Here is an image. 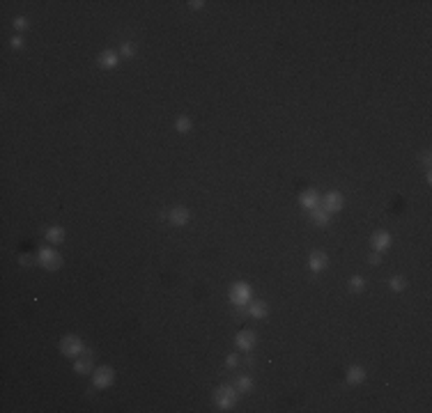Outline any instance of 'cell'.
<instances>
[{
    "instance_id": "30bf717a",
    "label": "cell",
    "mask_w": 432,
    "mask_h": 413,
    "mask_svg": "<svg viewBox=\"0 0 432 413\" xmlns=\"http://www.w3.org/2000/svg\"><path fill=\"white\" fill-rule=\"evenodd\" d=\"M345 381L349 386H359V383L365 381V370L361 365H352L347 372H345Z\"/></svg>"
},
{
    "instance_id": "83f0119b",
    "label": "cell",
    "mask_w": 432,
    "mask_h": 413,
    "mask_svg": "<svg viewBox=\"0 0 432 413\" xmlns=\"http://www.w3.org/2000/svg\"><path fill=\"white\" fill-rule=\"evenodd\" d=\"M30 259H32L30 255H21V264H23V266H28V264H32Z\"/></svg>"
},
{
    "instance_id": "cb8c5ba5",
    "label": "cell",
    "mask_w": 432,
    "mask_h": 413,
    "mask_svg": "<svg viewBox=\"0 0 432 413\" xmlns=\"http://www.w3.org/2000/svg\"><path fill=\"white\" fill-rule=\"evenodd\" d=\"M225 365H228V367H237V365H239V358L234 356V354H230V356L225 358Z\"/></svg>"
},
{
    "instance_id": "5b68a950",
    "label": "cell",
    "mask_w": 432,
    "mask_h": 413,
    "mask_svg": "<svg viewBox=\"0 0 432 413\" xmlns=\"http://www.w3.org/2000/svg\"><path fill=\"white\" fill-rule=\"evenodd\" d=\"M113 381H115V372H113V367H99L97 372H92V383L97 388H101V390H106L108 386H113Z\"/></svg>"
},
{
    "instance_id": "52a82bcc",
    "label": "cell",
    "mask_w": 432,
    "mask_h": 413,
    "mask_svg": "<svg viewBox=\"0 0 432 413\" xmlns=\"http://www.w3.org/2000/svg\"><path fill=\"white\" fill-rule=\"evenodd\" d=\"M373 248H375V253H386L391 248V234L386 230H377L373 234Z\"/></svg>"
},
{
    "instance_id": "e0dca14e",
    "label": "cell",
    "mask_w": 432,
    "mask_h": 413,
    "mask_svg": "<svg viewBox=\"0 0 432 413\" xmlns=\"http://www.w3.org/2000/svg\"><path fill=\"white\" fill-rule=\"evenodd\" d=\"M63 239H65V230L60 225H51L46 230V241L48 243H63Z\"/></svg>"
},
{
    "instance_id": "277c9868",
    "label": "cell",
    "mask_w": 432,
    "mask_h": 413,
    "mask_svg": "<svg viewBox=\"0 0 432 413\" xmlns=\"http://www.w3.org/2000/svg\"><path fill=\"white\" fill-rule=\"evenodd\" d=\"M60 351H63L65 356H69V358H78L81 354H85V345H83L81 337L67 335L63 342H60Z\"/></svg>"
},
{
    "instance_id": "44dd1931",
    "label": "cell",
    "mask_w": 432,
    "mask_h": 413,
    "mask_svg": "<svg viewBox=\"0 0 432 413\" xmlns=\"http://www.w3.org/2000/svg\"><path fill=\"white\" fill-rule=\"evenodd\" d=\"M389 287H391V292H402V289L407 287V280L402 278V276H393V278L389 280Z\"/></svg>"
},
{
    "instance_id": "7c38bea8",
    "label": "cell",
    "mask_w": 432,
    "mask_h": 413,
    "mask_svg": "<svg viewBox=\"0 0 432 413\" xmlns=\"http://www.w3.org/2000/svg\"><path fill=\"white\" fill-rule=\"evenodd\" d=\"M97 62H99L101 69H115L117 64H120V57H117V53L115 51H104V53H99Z\"/></svg>"
},
{
    "instance_id": "4fadbf2b",
    "label": "cell",
    "mask_w": 432,
    "mask_h": 413,
    "mask_svg": "<svg viewBox=\"0 0 432 413\" xmlns=\"http://www.w3.org/2000/svg\"><path fill=\"white\" fill-rule=\"evenodd\" d=\"M311 218H313V223L315 225H320V227H324V225H329V221H331V214L324 209V206H315V209H311Z\"/></svg>"
},
{
    "instance_id": "8992f818",
    "label": "cell",
    "mask_w": 432,
    "mask_h": 413,
    "mask_svg": "<svg viewBox=\"0 0 432 413\" xmlns=\"http://www.w3.org/2000/svg\"><path fill=\"white\" fill-rule=\"evenodd\" d=\"M322 206L327 209L329 214L340 212V209L345 206V197H343V193H338V191L327 193V195H324V200H322Z\"/></svg>"
},
{
    "instance_id": "8fae6325",
    "label": "cell",
    "mask_w": 432,
    "mask_h": 413,
    "mask_svg": "<svg viewBox=\"0 0 432 413\" xmlns=\"http://www.w3.org/2000/svg\"><path fill=\"white\" fill-rule=\"evenodd\" d=\"M329 264V257L324 253H313L311 257H308V268H311L313 273H320V271H324Z\"/></svg>"
},
{
    "instance_id": "9a60e30c",
    "label": "cell",
    "mask_w": 432,
    "mask_h": 413,
    "mask_svg": "<svg viewBox=\"0 0 432 413\" xmlns=\"http://www.w3.org/2000/svg\"><path fill=\"white\" fill-rule=\"evenodd\" d=\"M299 202H301L303 209H308V212H311V209H315V206L320 204V195L311 188V191H303L301 195H299Z\"/></svg>"
},
{
    "instance_id": "4316f807",
    "label": "cell",
    "mask_w": 432,
    "mask_h": 413,
    "mask_svg": "<svg viewBox=\"0 0 432 413\" xmlns=\"http://www.w3.org/2000/svg\"><path fill=\"white\" fill-rule=\"evenodd\" d=\"M189 7H191V10H203L205 3H203V0H191V3H189Z\"/></svg>"
},
{
    "instance_id": "9c48e42d",
    "label": "cell",
    "mask_w": 432,
    "mask_h": 413,
    "mask_svg": "<svg viewBox=\"0 0 432 413\" xmlns=\"http://www.w3.org/2000/svg\"><path fill=\"white\" fill-rule=\"evenodd\" d=\"M168 221H170V225H187L189 223V209L187 206H172L170 214H168Z\"/></svg>"
},
{
    "instance_id": "484cf974",
    "label": "cell",
    "mask_w": 432,
    "mask_h": 413,
    "mask_svg": "<svg viewBox=\"0 0 432 413\" xmlns=\"http://www.w3.org/2000/svg\"><path fill=\"white\" fill-rule=\"evenodd\" d=\"M368 262L373 264V266H375V264H380V262H382V253H373V255L368 257Z\"/></svg>"
},
{
    "instance_id": "ba28073f",
    "label": "cell",
    "mask_w": 432,
    "mask_h": 413,
    "mask_svg": "<svg viewBox=\"0 0 432 413\" xmlns=\"http://www.w3.org/2000/svg\"><path fill=\"white\" fill-rule=\"evenodd\" d=\"M234 342H237V349H239V351H253V347H255V342H258V337H255L253 330H241Z\"/></svg>"
},
{
    "instance_id": "3957f363",
    "label": "cell",
    "mask_w": 432,
    "mask_h": 413,
    "mask_svg": "<svg viewBox=\"0 0 432 413\" xmlns=\"http://www.w3.org/2000/svg\"><path fill=\"white\" fill-rule=\"evenodd\" d=\"M230 301L237 308H244V305H249L253 301V292H251V287L246 283H234L230 287Z\"/></svg>"
},
{
    "instance_id": "6da1fadb",
    "label": "cell",
    "mask_w": 432,
    "mask_h": 413,
    "mask_svg": "<svg viewBox=\"0 0 432 413\" xmlns=\"http://www.w3.org/2000/svg\"><path fill=\"white\" fill-rule=\"evenodd\" d=\"M214 404L221 408V411H228L237 404V388L234 386H221L214 392Z\"/></svg>"
},
{
    "instance_id": "2e32d148",
    "label": "cell",
    "mask_w": 432,
    "mask_h": 413,
    "mask_svg": "<svg viewBox=\"0 0 432 413\" xmlns=\"http://www.w3.org/2000/svg\"><path fill=\"white\" fill-rule=\"evenodd\" d=\"M74 372H78V374L92 372V358H90L88 354H81V356L76 358V363H74Z\"/></svg>"
},
{
    "instance_id": "5bb4252c",
    "label": "cell",
    "mask_w": 432,
    "mask_h": 413,
    "mask_svg": "<svg viewBox=\"0 0 432 413\" xmlns=\"http://www.w3.org/2000/svg\"><path fill=\"white\" fill-rule=\"evenodd\" d=\"M267 312H269V308H267L265 301H251L249 303V315L253 319H265Z\"/></svg>"
},
{
    "instance_id": "ffe728a7",
    "label": "cell",
    "mask_w": 432,
    "mask_h": 413,
    "mask_svg": "<svg viewBox=\"0 0 432 413\" xmlns=\"http://www.w3.org/2000/svg\"><path fill=\"white\" fill-rule=\"evenodd\" d=\"M349 289H352V292H363L365 289V278L363 276H352V278H349Z\"/></svg>"
},
{
    "instance_id": "7a4b0ae2",
    "label": "cell",
    "mask_w": 432,
    "mask_h": 413,
    "mask_svg": "<svg viewBox=\"0 0 432 413\" xmlns=\"http://www.w3.org/2000/svg\"><path fill=\"white\" fill-rule=\"evenodd\" d=\"M37 262H39V266L42 268H46V271H57V268L63 266V257H60L51 246L39 248V253H37Z\"/></svg>"
},
{
    "instance_id": "ac0fdd59",
    "label": "cell",
    "mask_w": 432,
    "mask_h": 413,
    "mask_svg": "<svg viewBox=\"0 0 432 413\" xmlns=\"http://www.w3.org/2000/svg\"><path fill=\"white\" fill-rule=\"evenodd\" d=\"M234 388L239 392H249L253 390V379L246 377V374H241V377H237V383H234Z\"/></svg>"
},
{
    "instance_id": "d6986e66",
    "label": "cell",
    "mask_w": 432,
    "mask_h": 413,
    "mask_svg": "<svg viewBox=\"0 0 432 413\" xmlns=\"http://www.w3.org/2000/svg\"><path fill=\"white\" fill-rule=\"evenodd\" d=\"M191 119L187 117V115H179L177 119H175V129L179 131V133H189V131H191Z\"/></svg>"
},
{
    "instance_id": "7402d4cb",
    "label": "cell",
    "mask_w": 432,
    "mask_h": 413,
    "mask_svg": "<svg viewBox=\"0 0 432 413\" xmlns=\"http://www.w3.org/2000/svg\"><path fill=\"white\" fill-rule=\"evenodd\" d=\"M120 53H122V57H125V60H129V57H134V55H136V48H134V44H131V41H125V44H122V48H120Z\"/></svg>"
},
{
    "instance_id": "603a6c76",
    "label": "cell",
    "mask_w": 432,
    "mask_h": 413,
    "mask_svg": "<svg viewBox=\"0 0 432 413\" xmlns=\"http://www.w3.org/2000/svg\"><path fill=\"white\" fill-rule=\"evenodd\" d=\"M12 26H14V30H28V19L26 16H16L12 21Z\"/></svg>"
},
{
    "instance_id": "d4e9b609",
    "label": "cell",
    "mask_w": 432,
    "mask_h": 413,
    "mask_svg": "<svg viewBox=\"0 0 432 413\" xmlns=\"http://www.w3.org/2000/svg\"><path fill=\"white\" fill-rule=\"evenodd\" d=\"M12 48H21L23 46V37H12Z\"/></svg>"
}]
</instances>
